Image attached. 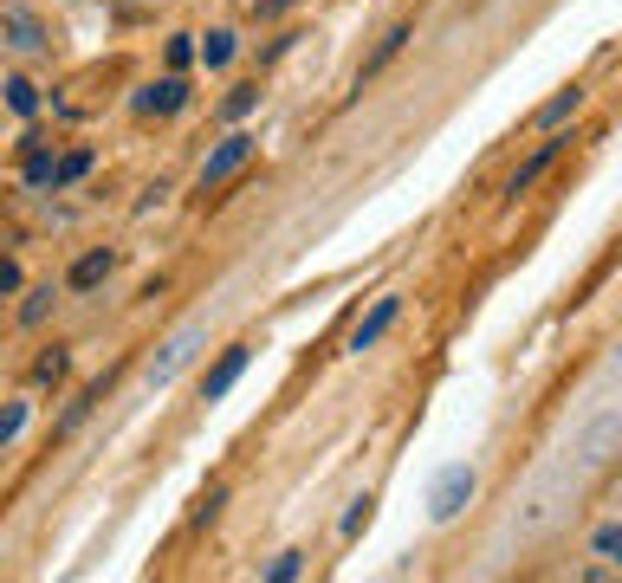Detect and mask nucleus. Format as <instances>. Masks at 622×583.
Returning <instances> with one entry per match:
<instances>
[{"instance_id": "nucleus-1", "label": "nucleus", "mask_w": 622, "mask_h": 583, "mask_svg": "<svg viewBox=\"0 0 622 583\" xmlns=\"http://www.w3.org/2000/svg\"><path fill=\"white\" fill-rule=\"evenodd\" d=\"M474 493H480V473H474V460H454V467H441V473H434V487H428V518H434V525H454L461 512L474 506Z\"/></svg>"}, {"instance_id": "nucleus-2", "label": "nucleus", "mask_w": 622, "mask_h": 583, "mask_svg": "<svg viewBox=\"0 0 622 583\" xmlns=\"http://www.w3.org/2000/svg\"><path fill=\"white\" fill-rule=\"evenodd\" d=\"M617 441H622V402L603 409V415H590V422L577 428V441H570V480L590 473V467H603V460L617 454Z\"/></svg>"}, {"instance_id": "nucleus-3", "label": "nucleus", "mask_w": 622, "mask_h": 583, "mask_svg": "<svg viewBox=\"0 0 622 583\" xmlns=\"http://www.w3.org/2000/svg\"><path fill=\"white\" fill-rule=\"evenodd\" d=\"M253 156H260V137H253V130H227V137H220V144L202 156V169H195V188L207 195V188L234 182V175H240V169H247Z\"/></svg>"}, {"instance_id": "nucleus-4", "label": "nucleus", "mask_w": 622, "mask_h": 583, "mask_svg": "<svg viewBox=\"0 0 622 583\" xmlns=\"http://www.w3.org/2000/svg\"><path fill=\"white\" fill-rule=\"evenodd\" d=\"M202 344H207V324H182V331H176V338H169V344L143 364V382H149V389H169L182 369L195 364V351H202Z\"/></svg>"}, {"instance_id": "nucleus-5", "label": "nucleus", "mask_w": 622, "mask_h": 583, "mask_svg": "<svg viewBox=\"0 0 622 583\" xmlns=\"http://www.w3.org/2000/svg\"><path fill=\"white\" fill-rule=\"evenodd\" d=\"M396 318H403V292H383V298H376V305H370V311H363V318L350 324L344 351H350V357H363V351H376V344H383V338L396 331Z\"/></svg>"}, {"instance_id": "nucleus-6", "label": "nucleus", "mask_w": 622, "mask_h": 583, "mask_svg": "<svg viewBox=\"0 0 622 583\" xmlns=\"http://www.w3.org/2000/svg\"><path fill=\"white\" fill-rule=\"evenodd\" d=\"M131 111L137 117H176V111H189V72H162V78H149V84H137L131 91Z\"/></svg>"}, {"instance_id": "nucleus-7", "label": "nucleus", "mask_w": 622, "mask_h": 583, "mask_svg": "<svg viewBox=\"0 0 622 583\" xmlns=\"http://www.w3.org/2000/svg\"><path fill=\"white\" fill-rule=\"evenodd\" d=\"M0 46L20 53V59H39L46 53V20L33 7H0Z\"/></svg>"}, {"instance_id": "nucleus-8", "label": "nucleus", "mask_w": 622, "mask_h": 583, "mask_svg": "<svg viewBox=\"0 0 622 583\" xmlns=\"http://www.w3.org/2000/svg\"><path fill=\"white\" fill-rule=\"evenodd\" d=\"M247 364H253V344H227V351L202 369V402H227V396H234V382L247 376Z\"/></svg>"}, {"instance_id": "nucleus-9", "label": "nucleus", "mask_w": 622, "mask_h": 583, "mask_svg": "<svg viewBox=\"0 0 622 583\" xmlns=\"http://www.w3.org/2000/svg\"><path fill=\"white\" fill-rule=\"evenodd\" d=\"M111 273H117V253H111V247H91V253H78V260L66 266V292L71 298H91Z\"/></svg>"}, {"instance_id": "nucleus-10", "label": "nucleus", "mask_w": 622, "mask_h": 583, "mask_svg": "<svg viewBox=\"0 0 622 583\" xmlns=\"http://www.w3.org/2000/svg\"><path fill=\"white\" fill-rule=\"evenodd\" d=\"M564 144H570V137H545V144L532 149V156H525V162H519V169H512V175H506V195H512V202H519V195H532V182H539V175H545V169H552L557 156H564Z\"/></svg>"}, {"instance_id": "nucleus-11", "label": "nucleus", "mask_w": 622, "mask_h": 583, "mask_svg": "<svg viewBox=\"0 0 622 583\" xmlns=\"http://www.w3.org/2000/svg\"><path fill=\"white\" fill-rule=\"evenodd\" d=\"M577 111H584V84H564L557 98H545V104L532 111V130H545V137H552V130H564V124L577 117Z\"/></svg>"}, {"instance_id": "nucleus-12", "label": "nucleus", "mask_w": 622, "mask_h": 583, "mask_svg": "<svg viewBox=\"0 0 622 583\" xmlns=\"http://www.w3.org/2000/svg\"><path fill=\"white\" fill-rule=\"evenodd\" d=\"M409 39H415V26H409V20H396V26H389V33L376 39V53H370V59L357 66V84H363V78H376V72H383V66H389V59H396V53H403Z\"/></svg>"}, {"instance_id": "nucleus-13", "label": "nucleus", "mask_w": 622, "mask_h": 583, "mask_svg": "<svg viewBox=\"0 0 622 583\" xmlns=\"http://www.w3.org/2000/svg\"><path fill=\"white\" fill-rule=\"evenodd\" d=\"M234 53H240V39H234L227 26H214L207 39H195V66H207V72H227V66H234Z\"/></svg>"}, {"instance_id": "nucleus-14", "label": "nucleus", "mask_w": 622, "mask_h": 583, "mask_svg": "<svg viewBox=\"0 0 622 583\" xmlns=\"http://www.w3.org/2000/svg\"><path fill=\"white\" fill-rule=\"evenodd\" d=\"M0 98H7V111H13L20 124H33V117H39V84H33L26 72L7 78V84H0Z\"/></svg>"}, {"instance_id": "nucleus-15", "label": "nucleus", "mask_w": 622, "mask_h": 583, "mask_svg": "<svg viewBox=\"0 0 622 583\" xmlns=\"http://www.w3.org/2000/svg\"><path fill=\"white\" fill-rule=\"evenodd\" d=\"M53 182H59V156H53L46 144H33L26 149V188L39 195V188H53Z\"/></svg>"}, {"instance_id": "nucleus-16", "label": "nucleus", "mask_w": 622, "mask_h": 583, "mask_svg": "<svg viewBox=\"0 0 622 583\" xmlns=\"http://www.w3.org/2000/svg\"><path fill=\"white\" fill-rule=\"evenodd\" d=\"M26 422H33V402H26V396H13V402H0V454H7L13 441L26 435Z\"/></svg>"}, {"instance_id": "nucleus-17", "label": "nucleus", "mask_w": 622, "mask_h": 583, "mask_svg": "<svg viewBox=\"0 0 622 583\" xmlns=\"http://www.w3.org/2000/svg\"><path fill=\"white\" fill-rule=\"evenodd\" d=\"M59 292H66V286H26V305H20V324H26V331H39V324H46V311L59 305Z\"/></svg>"}, {"instance_id": "nucleus-18", "label": "nucleus", "mask_w": 622, "mask_h": 583, "mask_svg": "<svg viewBox=\"0 0 622 583\" xmlns=\"http://www.w3.org/2000/svg\"><path fill=\"white\" fill-rule=\"evenodd\" d=\"M91 162H98V149H66V156H59V182H53V195H59V188H71V182H84V175H91Z\"/></svg>"}, {"instance_id": "nucleus-19", "label": "nucleus", "mask_w": 622, "mask_h": 583, "mask_svg": "<svg viewBox=\"0 0 622 583\" xmlns=\"http://www.w3.org/2000/svg\"><path fill=\"white\" fill-rule=\"evenodd\" d=\"M590 558H603V564H617L622 571V518H610V525L590 531Z\"/></svg>"}, {"instance_id": "nucleus-20", "label": "nucleus", "mask_w": 622, "mask_h": 583, "mask_svg": "<svg viewBox=\"0 0 622 583\" xmlns=\"http://www.w3.org/2000/svg\"><path fill=\"white\" fill-rule=\"evenodd\" d=\"M66 369H71V351L66 344H46V351L33 357V382H66Z\"/></svg>"}, {"instance_id": "nucleus-21", "label": "nucleus", "mask_w": 622, "mask_h": 583, "mask_svg": "<svg viewBox=\"0 0 622 583\" xmlns=\"http://www.w3.org/2000/svg\"><path fill=\"white\" fill-rule=\"evenodd\" d=\"M253 111H260V84H234V91L220 98V117H227V124H240V117H253Z\"/></svg>"}, {"instance_id": "nucleus-22", "label": "nucleus", "mask_w": 622, "mask_h": 583, "mask_svg": "<svg viewBox=\"0 0 622 583\" xmlns=\"http://www.w3.org/2000/svg\"><path fill=\"white\" fill-rule=\"evenodd\" d=\"M162 66H169V72H189V66H195V33H169Z\"/></svg>"}, {"instance_id": "nucleus-23", "label": "nucleus", "mask_w": 622, "mask_h": 583, "mask_svg": "<svg viewBox=\"0 0 622 583\" xmlns=\"http://www.w3.org/2000/svg\"><path fill=\"white\" fill-rule=\"evenodd\" d=\"M98 402H104V382H91V389H84V396H78V402H71L66 415H59V435H71V428H78V422H84V415H91V409H98Z\"/></svg>"}, {"instance_id": "nucleus-24", "label": "nucleus", "mask_w": 622, "mask_h": 583, "mask_svg": "<svg viewBox=\"0 0 622 583\" xmlns=\"http://www.w3.org/2000/svg\"><path fill=\"white\" fill-rule=\"evenodd\" d=\"M298 571H305V551H279L273 564H267V583H292Z\"/></svg>"}, {"instance_id": "nucleus-25", "label": "nucleus", "mask_w": 622, "mask_h": 583, "mask_svg": "<svg viewBox=\"0 0 622 583\" xmlns=\"http://www.w3.org/2000/svg\"><path fill=\"white\" fill-rule=\"evenodd\" d=\"M370 512H376V500H370V493H357V500H350V512H344V525H338V531H344V538H357V531L370 525Z\"/></svg>"}, {"instance_id": "nucleus-26", "label": "nucleus", "mask_w": 622, "mask_h": 583, "mask_svg": "<svg viewBox=\"0 0 622 583\" xmlns=\"http://www.w3.org/2000/svg\"><path fill=\"white\" fill-rule=\"evenodd\" d=\"M26 292V273H20V260L13 253H0V298H20Z\"/></svg>"}, {"instance_id": "nucleus-27", "label": "nucleus", "mask_w": 622, "mask_h": 583, "mask_svg": "<svg viewBox=\"0 0 622 583\" xmlns=\"http://www.w3.org/2000/svg\"><path fill=\"white\" fill-rule=\"evenodd\" d=\"M220 506H227V493H220V487H214V493H202V500H195V525H214V518H220Z\"/></svg>"}, {"instance_id": "nucleus-28", "label": "nucleus", "mask_w": 622, "mask_h": 583, "mask_svg": "<svg viewBox=\"0 0 622 583\" xmlns=\"http://www.w3.org/2000/svg\"><path fill=\"white\" fill-rule=\"evenodd\" d=\"M285 7H292V0H253V20H279Z\"/></svg>"}, {"instance_id": "nucleus-29", "label": "nucleus", "mask_w": 622, "mask_h": 583, "mask_svg": "<svg viewBox=\"0 0 622 583\" xmlns=\"http://www.w3.org/2000/svg\"><path fill=\"white\" fill-rule=\"evenodd\" d=\"M610 364H617V369H622V338H617V351H610Z\"/></svg>"}]
</instances>
